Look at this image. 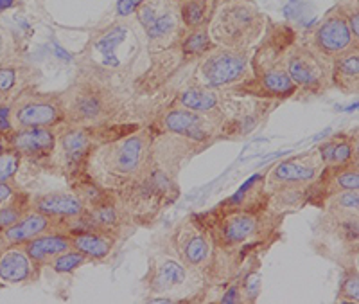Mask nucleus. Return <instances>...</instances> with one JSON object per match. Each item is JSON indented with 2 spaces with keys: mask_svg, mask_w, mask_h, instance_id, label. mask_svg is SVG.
Instances as JSON below:
<instances>
[{
  "mask_svg": "<svg viewBox=\"0 0 359 304\" xmlns=\"http://www.w3.org/2000/svg\"><path fill=\"white\" fill-rule=\"evenodd\" d=\"M219 252L230 279L252 256L266 254L282 238L286 216L271 209H230L214 206L194 213ZM229 279V281H230Z\"/></svg>",
  "mask_w": 359,
  "mask_h": 304,
  "instance_id": "obj_1",
  "label": "nucleus"
},
{
  "mask_svg": "<svg viewBox=\"0 0 359 304\" xmlns=\"http://www.w3.org/2000/svg\"><path fill=\"white\" fill-rule=\"evenodd\" d=\"M153 137V128L144 124L121 139L101 144L90 153L81 173L111 194L123 207L124 201L144 184L149 173Z\"/></svg>",
  "mask_w": 359,
  "mask_h": 304,
  "instance_id": "obj_2",
  "label": "nucleus"
},
{
  "mask_svg": "<svg viewBox=\"0 0 359 304\" xmlns=\"http://www.w3.org/2000/svg\"><path fill=\"white\" fill-rule=\"evenodd\" d=\"M297 41L294 29L287 24L268 20L259 47L250 56V72L241 83L232 86V94L262 101H286L294 98L297 86L286 70L287 53Z\"/></svg>",
  "mask_w": 359,
  "mask_h": 304,
  "instance_id": "obj_3",
  "label": "nucleus"
},
{
  "mask_svg": "<svg viewBox=\"0 0 359 304\" xmlns=\"http://www.w3.org/2000/svg\"><path fill=\"white\" fill-rule=\"evenodd\" d=\"M62 94L65 124L101 126L126 123L128 107L110 78L95 67H86Z\"/></svg>",
  "mask_w": 359,
  "mask_h": 304,
  "instance_id": "obj_4",
  "label": "nucleus"
},
{
  "mask_svg": "<svg viewBox=\"0 0 359 304\" xmlns=\"http://www.w3.org/2000/svg\"><path fill=\"white\" fill-rule=\"evenodd\" d=\"M165 245L189 270L203 279L208 292L212 288H221L230 279L219 252L194 213L187 214L172 225L165 238Z\"/></svg>",
  "mask_w": 359,
  "mask_h": 304,
  "instance_id": "obj_5",
  "label": "nucleus"
},
{
  "mask_svg": "<svg viewBox=\"0 0 359 304\" xmlns=\"http://www.w3.org/2000/svg\"><path fill=\"white\" fill-rule=\"evenodd\" d=\"M323 169L316 148L282 159L264 173V185L269 193V209L287 216L306 206V194Z\"/></svg>",
  "mask_w": 359,
  "mask_h": 304,
  "instance_id": "obj_6",
  "label": "nucleus"
},
{
  "mask_svg": "<svg viewBox=\"0 0 359 304\" xmlns=\"http://www.w3.org/2000/svg\"><path fill=\"white\" fill-rule=\"evenodd\" d=\"M142 284L147 292V300L182 303L208 299L203 279L189 270L168 245H162L149 256Z\"/></svg>",
  "mask_w": 359,
  "mask_h": 304,
  "instance_id": "obj_7",
  "label": "nucleus"
},
{
  "mask_svg": "<svg viewBox=\"0 0 359 304\" xmlns=\"http://www.w3.org/2000/svg\"><path fill=\"white\" fill-rule=\"evenodd\" d=\"M142 123H115L101 126H70L56 128V150H54V171L63 175L67 182L79 175L88 155L101 144L111 143L128 133L139 130Z\"/></svg>",
  "mask_w": 359,
  "mask_h": 304,
  "instance_id": "obj_8",
  "label": "nucleus"
},
{
  "mask_svg": "<svg viewBox=\"0 0 359 304\" xmlns=\"http://www.w3.org/2000/svg\"><path fill=\"white\" fill-rule=\"evenodd\" d=\"M266 24L268 18L252 0H224L208 24V34L216 47L250 51L264 34Z\"/></svg>",
  "mask_w": 359,
  "mask_h": 304,
  "instance_id": "obj_9",
  "label": "nucleus"
},
{
  "mask_svg": "<svg viewBox=\"0 0 359 304\" xmlns=\"http://www.w3.org/2000/svg\"><path fill=\"white\" fill-rule=\"evenodd\" d=\"M314 252L338 267L358 265L359 214L323 213L314 225Z\"/></svg>",
  "mask_w": 359,
  "mask_h": 304,
  "instance_id": "obj_10",
  "label": "nucleus"
},
{
  "mask_svg": "<svg viewBox=\"0 0 359 304\" xmlns=\"http://www.w3.org/2000/svg\"><path fill=\"white\" fill-rule=\"evenodd\" d=\"M135 15L142 25L151 53H163L178 47L185 29L180 22L176 0H144Z\"/></svg>",
  "mask_w": 359,
  "mask_h": 304,
  "instance_id": "obj_11",
  "label": "nucleus"
},
{
  "mask_svg": "<svg viewBox=\"0 0 359 304\" xmlns=\"http://www.w3.org/2000/svg\"><path fill=\"white\" fill-rule=\"evenodd\" d=\"M149 126L155 132L171 133V136L191 140V143L198 144L201 150L223 140L221 123L214 119L212 115L200 114V112L189 110V108L178 107V105H172L168 110L156 115L149 123Z\"/></svg>",
  "mask_w": 359,
  "mask_h": 304,
  "instance_id": "obj_12",
  "label": "nucleus"
},
{
  "mask_svg": "<svg viewBox=\"0 0 359 304\" xmlns=\"http://www.w3.org/2000/svg\"><path fill=\"white\" fill-rule=\"evenodd\" d=\"M9 123L15 130L22 128H54L65 124L60 92H40L25 88L8 107Z\"/></svg>",
  "mask_w": 359,
  "mask_h": 304,
  "instance_id": "obj_13",
  "label": "nucleus"
},
{
  "mask_svg": "<svg viewBox=\"0 0 359 304\" xmlns=\"http://www.w3.org/2000/svg\"><path fill=\"white\" fill-rule=\"evenodd\" d=\"M250 51H233L216 47L200 58L194 70V85L226 91L241 83L250 72Z\"/></svg>",
  "mask_w": 359,
  "mask_h": 304,
  "instance_id": "obj_14",
  "label": "nucleus"
},
{
  "mask_svg": "<svg viewBox=\"0 0 359 304\" xmlns=\"http://www.w3.org/2000/svg\"><path fill=\"white\" fill-rule=\"evenodd\" d=\"M286 70L298 92L307 95H322L331 88V62L320 56L306 41L293 44L287 53Z\"/></svg>",
  "mask_w": 359,
  "mask_h": 304,
  "instance_id": "obj_15",
  "label": "nucleus"
},
{
  "mask_svg": "<svg viewBox=\"0 0 359 304\" xmlns=\"http://www.w3.org/2000/svg\"><path fill=\"white\" fill-rule=\"evenodd\" d=\"M304 41L331 63L334 58L341 56L352 47L359 46V40L352 34L347 20L339 15L336 8H332L318 24L311 29Z\"/></svg>",
  "mask_w": 359,
  "mask_h": 304,
  "instance_id": "obj_16",
  "label": "nucleus"
},
{
  "mask_svg": "<svg viewBox=\"0 0 359 304\" xmlns=\"http://www.w3.org/2000/svg\"><path fill=\"white\" fill-rule=\"evenodd\" d=\"M65 232L72 242V249L85 254L90 263H108L117 252L118 245L126 238L115 230L90 225L85 218L78 225L69 227Z\"/></svg>",
  "mask_w": 359,
  "mask_h": 304,
  "instance_id": "obj_17",
  "label": "nucleus"
},
{
  "mask_svg": "<svg viewBox=\"0 0 359 304\" xmlns=\"http://www.w3.org/2000/svg\"><path fill=\"white\" fill-rule=\"evenodd\" d=\"M8 146L17 150L24 161L40 164L54 171V150H56V130L54 128H22L4 133Z\"/></svg>",
  "mask_w": 359,
  "mask_h": 304,
  "instance_id": "obj_18",
  "label": "nucleus"
},
{
  "mask_svg": "<svg viewBox=\"0 0 359 304\" xmlns=\"http://www.w3.org/2000/svg\"><path fill=\"white\" fill-rule=\"evenodd\" d=\"M359 190V161L345 166H323L318 178L309 185L306 194V206L322 207L327 198L343 191Z\"/></svg>",
  "mask_w": 359,
  "mask_h": 304,
  "instance_id": "obj_19",
  "label": "nucleus"
},
{
  "mask_svg": "<svg viewBox=\"0 0 359 304\" xmlns=\"http://www.w3.org/2000/svg\"><path fill=\"white\" fill-rule=\"evenodd\" d=\"M31 209L56 220L63 225V232L78 223L86 214L85 204L74 191H50L31 198Z\"/></svg>",
  "mask_w": 359,
  "mask_h": 304,
  "instance_id": "obj_20",
  "label": "nucleus"
},
{
  "mask_svg": "<svg viewBox=\"0 0 359 304\" xmlns=\"http://www.w3.org/2000/svg\"><path fill=\"white\" fill-rule=\"evenodd\" d=\"M40 276L22 245L0 247V288L34 284Z\"/></svg>",
  "mask_w": 359,
  "mask_h": 304,
  "instance_id": "obj_21",
  "label": "nucleus"
},
{
  "mask_svg": "<svg viewBox=\"0 0 359 304\" xmlns=\"http://www.w3.org/2000/svg\"><path fill=\"white\" fill-rule=\"evenodd\" d=\"M49 230H63V225L56 220L38 213V211L29 209L17 223H13L4 232H0V247L24 245L29 239L36 238L43 232H49Z\"/></svg>",
  "mask_w": 359,
  "mask_h": 304,
  "instance_id": "obj_22",
  "label": "nucleus"
},
{
  "mask_svg": "<svg viewBox=\"0 0 359 304\" xmlns=\"http://www.w3.org/2000/svg\"><path fill=\"white\" fill-rule=\"evenodd\" d=\"M22 247L27 252L38 272H43L56 256L72 249V242H70L69 234L63 232V230H49V232H43L36 238L29 239Z\"/></svg>",
  "mask_w": 359,
  "mask_h": 304,
  "instance_id": "obj_23",
  "label": "nucleus"
},
{
  "mask_svg": "<svg viewBox=\"0 0 359 304\" xmlns=\"http://www.w3.org/2000/svg\"><path fill=\"white\" fill-rule=\"evenodd\" d=\"M322 159L323 166H345L359 161L358 155V132H339L314 146Z\"/></svg>",
  "mask_w": 359,
  "mask_h": 304,
  "instance_id": "obj_24",
  "label": "nucleus"
},
{
  "mask_svg": "<svg viewBox=\"0 0 359 304\" xmlns=\"http://www.w3.org/2000/svg\"><path fill=\"white\" fill-rule=\"evenodd\" d=\"M217 206L230 209H269V193L264 185V173L253 175L232 197L221 200Z\"/></svg>",
  "mask_w": 359,
  "mask_h": 304,
  "instance_id": "obj_25",
  "label": "nucleus"
},
{
  "mask_svg": "<svg viewBox=\"0 0 359 304\" xmlns=\"http://www.w3.org/2000/svg\"><path fill=\"white\" fill-rule=\"evenodd\" d=\"M331 85L347 95L359 92V46L334 58L331 63Z\"/></svg>",
  "mask_w": 359,
  "mask_h": 304,
  "instance_id": "obj_26",
  "label": "nucleus"
},
{
  "mask_svg": "<svg viewBox=\"0 0 359 304\" xmlns=\"http://www.w3.org/2000/svg\"><path fill=\"white\" fill-rule=\"evenodd\" d=\"M223 0H182L178 2L180 22L185 31L208 27Z\"/></svg>",
  "mask_w": 359,
  "mask_h": 304,
  "instance_id": "obj_27",
  "label": "nucleus"
},
{
  "mask_svg": "<svg viewBox=\"0 0 359 304\" xmlns=\"http://www.w3.org/2000/svg\"><path fill=\"white\" fill-rule=\"evenodd\" d=\"M29 72L31 70L15 65L13 62L0 65V108L9 107L15 98H18L25 88H29V86H24V79H22V76L29 74Z\"/></svg>",
  "mask_w": 359,
  "mask_h": 304,
  "instance_id": "obj_28",
  "label": "nucleus"
},
{
  "mask_svg": "<svg viewBox=\"0 0 359 304\" xmlns=\"http://www.w3.org/2000/svg\"><path fill=\"white\" fill-rule=\"evenodd\" d=\"M178 47L185 60L187 58L189 60H200L201 56L216 49V44H214L210 34H208V27H200L194 29V31H185Z\"/></svg>",
  "mask_w": 359,
  "mask_h": 304,
  "instance_id": "obj_29",
  "label": "nucleus"
},
{
  "mask_svg": "<svg viewBox=\"0 0 359 304\" xmlns=\"http://www.w3.org/2000/svg\"><path fill=\"white\" fill-rule=\"evenodd\" d=\"M128 29L124 25H115L108 29L99 40H95V51L101 54V63L104 67H118L117 49L126 40Z\"/></svg>",
  "mask_w": 359,
  "mask_h": 304,
  "instance_id": "obj_30",
  "label": "nucleus"
},
{
  "mask_svg": "<svg viewBox=\"0 0 359 304\" xmlns=\"http://www.w3.org/2000/svg\"><path fill=\"white\" fill-rule=\"evenodd\" d=\"M31 198L33 197L27 191L18 187L17 193L13 194L4 206H0V232L9 229L13 223H17L31 209Z\"/></svg>",
  "mask_w": 359,
  "mask_h": 304,
  "instance_id": "obj_31",
  "label": "nucleus"
},
{
  "mask_svg": "<svg viewBox=\"0 0 359 304\" xmlns=\"http://www.w3.org/2000/svg\"><path fill=\"white\" fill-rule=\"evenodd\" d=\"M320 211L331 214H359V190L343 191L327 198Z\"/></svg>",
  "mask_w": 359,
  "mask_h": 304,
  "instance_id": "obj_32",
  "label": "nucleus"
},
{
  "mask_svg": "<svg viewBox=\"0 0 359 304\" xmlns=\"http://www.w3.org/2000/svg\"><path fill=\"white\" fill-rule=\"evenodd\" d=\"M341 281H339L336 303H359V268L358 265L341 268Z\"/></svg>",
  "mask_w": 359,
  "mask_h": 304,
  "instance_id": "obj_33",
  "label": "nucleus"
},
{
  "mask_svg": "<svg viewBox=\"0 0 359 304\" xmlns=\"http://www.w3.org/2000/svg\"><path fill=\"white\" fill-rule=\"evenodd\" d=\"M88 258L85 254H81L76 249H69V251L62 252L60 256L50 261L47 265L49 270H53L54 274H62V276H69V274H74V272H78L79 268H83L85 265H88Z\"/></svg>",
  "mask_w": 359,
  "mask_h": 304,
  "instance_id": "obj_34",
  "label": "nucleus"
},
{
  "mask_svg": "<svg viewBox=\"0 0 359 304\" xmlns=\"http://www.w3.org/2000/svg\"><path fill=\"white\" fill-rule=\"evenodd\" d=\"M24 157L17 150L8 148L0 153V182H15Z\"/></svg>",
  "mask_w": 359,
  "mask_h": 304,
  "instance_id": "obj_35",
  "label": "nucleus"
},
{
  "mask_svg": "<svg viewBox=\"0 0 359 304\" xmlns=\"http://www.w3.org/2000/svg\"><path fill=\"white\" fill-rule=\"evenodd\" d=\"M334 8L347 20L352 34L359 40V0H338Z\"/></svg>",
  "mask_w": 359,
  "mask_h": 304,
  "instance_id": "obj_36",
  "label": "nucleus"
},
{
  "mask_svg": "<svg viewBox=\"0 0 359 304\" xmlns=\"http://www.w3.org/2000/svg\"><path fill=\"white\" fill-rule=\"evenodd\" d=\"M144 0H117L115 4V15L118 18H128L131 15H135V11L140 8Z\"/></svg>",
  "mask_w": 359,
  "mask_h": 304,
  "instance_id": "obj_37",
  "label": "nucleus"
},
{
  "mask_svg": "<svg viewBox=\"0 0 359 304\" xmlns=\"http://www.w3.org/2000/svg\"><path fill=\"white\" fill-rule=\"evenodd\" d=\"M20 185L15 182H0V206H4L6 201L13 197V194L17 193V190Z\"/></svg>",
  "mask_w": 359,
  "mask_h": 304,
  "instance_id": "obj_38",
  "label": "nucleus"
},
{
  "mask_svg": "<svg viewBox=\"0 0 359 304\" xmlns=\"http://www.w3.org/2000/svg\"><path fill=\"white\" fill-rule=\"evenodd\" d=\"M9 49H11V44L6 38V34L0 31V65L2 63H9L11 62V58H9Z\"/></svg>",
  "mask_w": 359,
  "mask_h": 304,
  "instance_id": "obj_39",
  "label": "nucleus"
},
{
  "mask_svg": "<svg viewBox=\"0 0 359 304\" xmlns=\"http://www.w3.org/2000/svg\"><path fill=\"white\" fill-rule=\"evenodd\" d=\"M9 146H8V140H6V137H4V133H0V153L4 152V150H8Z\"/></svg>",
  "mask_w": 359,
  "mask_h": 304,
  "instance_id": "obj_40",
  "label": "nucleus"
},
{
  "mask_svg": "<svg viewBox=\"0 0 359 304\" xmlns=\"http://www.w3.org/2000/svg\"><path fill=\"white\" fill-rule=\"evenodd\" d=\"M9 6H13V0H0V11H4Z\"/></svg>",
  "mask_w": 359,
  "mask_h": 304,
  "instance_id": "obj_41",
  "label": "nucleus"
},
{
  "mask_svg": "<svg viewBox=\"0 0 359 304\" xmlns=\"http://www.w3.org/2000/svg\"><path fill=\"white\" fill-rule=\"evenodd\" d=\"M176 2H182V0H176Z\"/></svg>",
  "mask_w": 359,
  "mask_h": 304,
  "instance_id": "obj_42",
  "label": "nucleus"
}]
</instances>
